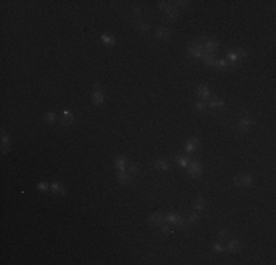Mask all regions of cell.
<instances>
[{
  "mask_svg": "<svg viewBox=\"0 0 276 265\" xmlns=\"http://www.w3.org/2000/svg\"><path fill=\"white\" fill-rule=\"evenodd\" d=\"M201 171H203V169H201V165H200L198 162H195V161L188 165V174L191 177H195V178L200 177V175H201Z\"/></svg>",
  "mask_w": 276,
  "mask_h": 265,
  "instance_id": "cell-4",
  "label": "cell"
},
{
  "mask_svg": "<svg viewBox=\"0 0 276 265\" xmlns=\"http://www.w3.org/2000/svg\"><path fill=\"white\" fill-rule=\"evenodd\" d=\"M165 220L168 222H172V224H175V225H184L185 221H184V217L182 215H179V214H175V212H170V214H168L165 217Z\"/></svg>",
  "mask_w": 276,
  "mask_h": 265,
  "instance_id": "cell-2",
  "label": "cell"
},
{
  "mask_svg": "<svg viewBox=\"0 0 276 265\" xmlns=\"http://www.w3.org/2000/svg\"><path fill=\"white\" fill-rule=\"evenodd\" d=\"M218 49V41L216 40H204V52L212 53Z\"/></svg>",
  "mask_w": 276,
  "mask_h": 265,
  "instance_id": "cell-6",
  "label": "cell"
},
{
  "mask_svg": "<svg viewBox=\"0 0 276 265\" xmlns=\"http://www.w3.org/2000/svg\"><path fill=\"white\" fill-rule=\"evenodd\" d=\"M170 35H172V31H170L169 28H159L156 31V39L166 40V39H169Z\"/></svg>",
  "mask_w": 276,
  "mask_h": 265,
  "instance_id": "cell-7",
  "label": "cell"
},
{
  "mask_svg": "<svg viewBox=\"0 0 276 265\" xmlns=\"http://www.w3.org/2000/svg\"><path fill=\"white\" fill-rule=\"evenodd\" d=\"M253 183V175L251 174H242L235 177V184L238 186H250Z\"/></svg>",
  "mask_w": 276,
  "mask_h": 265,
  "instance_id": "cell-3",
  "label": "cell"
},
{
  "mask_svg": "<svg viewBox=\"0 0 276 265\" xmlns=\"http://www.w3.org/2000/svg\"><path fill=\"white\" fill-rule=\"evenodd\" d=\"M134 15H135V16H140L141 15V8H134Z\"/></svg>",
  "mask_w": 276,
  "mask_h": 265,
  "instance_id": "cell-33",
  "label": "cell"
},
{
  "mask_svg": "<svg viewBox=\"0 0 276 265\" xmlns=\"http://www.w3.org/2000/svg\"><path fill=\"white\" fill-rule=\"evenodd\" d=\"M9 149H10V140H9V137H8V134L3 133V134H2V150L6 153Z\"/></svg>",
  "mask_w": 276,
  "mask_h": 265,
  "instance_id": "cell-11",
  "label": "cell"
},
{
  "mask_svg": "<svg viewBox=\"0 0 276 265\" xmlns=\"http://www.w3.org/2000/svg\"><path fill=\"white\" fill-rule=\"evenodd\" d=\"M213 247H214V251H216V252H223V251H225V247H223L222 245H219V243H216Z\"/></svg>",
  "mask_w": 276,
  "mask_h": 265,
  "instance_id": "cell-30",
  "label": "cell"
},
{
  "mask_svg": "<svg viewBox=\"0 0 276 265\" xmlns=\"http://www.w3.org/2000/svg\"><path fill=\"white\" fill-rule=\"evenodd\" d=\"M228 230H222V231L219 233V237H220V239H225V237H228Z\"/></svg>",
  "mask_w": 276,
  "mask_h": 265,
  "instance_id": "cell-32",
  "label": "cell"
},
{
  "mask_svg": "<svg viewBox=\"0 0 276 265\" xmlns=\"http://www.w3.org/2000/svg\"><path fill=\"white\" fill-rule=\"evenodd\" d=\"M206 108H207L206 102H197V103H195V109H198V111H204Z\"/></svg>",
  "mask_w": 276,
  "mask_h": 265,
  "instance_id": "cell-26",
  "label": "cell"
},
{
  "mask_svg": "<svg viewBox=\"0 0 276 265\" xmlns=\"http://www.w3.org/2000/svg\"><path fill=\"white\" fill-rule=\"evenodd\" d=\"M197 94H198L200 97H203L204 100H206L207 97H210V92H208V88L206 86H200L198 88H197Z\"/></svg>",
  "mask_w": 276,
  "mask_h": 265,
  "instance_id": "cell-13",
  "label": "cell"
},
{
  "mask_svg": "<svg viewBox=\"0 0 276 265\" xmlns=\"http://www.w3.org/2000/svg\"><path fill=\"white\" fill-rule=\"evenodd\" d=\"M223 106H225V102L218 100V99L212 100V103H210V108H223Z\"/></svg>",
  "mask_w": 276,
  "mask_h": 265,
  "instance_id": "cell-24",
  "label": "cell"
},
{
  "mask_svg": "<svg viewBox=\"0 0 276 265\" xmlns=\"http://www.w3.org/2000/svg\"><path fill=\"white\" fill-rule=\"evenodd\" d=\"M198 145H200L198 139H195V137H194V139H191L188 143L185 145V150H187V152H194V150L198 147Z\"/></svg>",
  "mask_w": 276,
  "mask_h": 265,
  "instance_id": "cell-9",
  "label": "cell"
},
{
  "mask_svg": "<svg viewBox=\"0 0 276 265\" xmlns=\"http://www.w3.org/2000/svg\"><path fill=\"white\" fill-rule=\"evenodd\" d=\"M188 53L191 55V56H194V58H201V52H198L195 47H193V46H189L188 47Z\"/></svg>",
  "mask_w": 276,
  "mask_h": 265,
  "instance_id": "cell-22",
  "label": "cell"
},
{
  "mask_svg": "<svg viewBox=\"0 0 276 265\" xmlns=\"http://www.w3.org/2000/svg\"><path fill=\"white\" fill-rule=\"evenodd\" d=\"M52 190H53L54 193H60V194H65V192H66V188L63 187L60 183H58V181H54V183L52 184Z\"/></svg>",
  "mask_w": 276,
  "mask_h": 265,
  "instance_id": "cell-17",
  "label": "cell"
},
{
  "mask_svg": "<svg viewBox=\"0 0 276 265\" xmlns=\"http://www.w3.org/2000/svg\"><path fill=\"white\" fill-rule=\"evenodd\" d=\"M195 220H198V215L195 214V212H193V214H189V217H188V221L189 222H194Z\"/></svg>",
  "mask_w": 276,
  "mask_h": 265,
  "instance_id": "cell-28",
  "label": "cell"
},
{
  "mask_svg": "<svg viewBox=\"0 0 276 265\" xmlns=\"http://www.w3.org/2000/svg\"><path fill=\"white\" fill-rule=\"evenodd\" d=\"M204 202H206V200H204V198L198 196V198L195 199V202H194V209H195V211H200V209L204 206Z\"/></svg>",
  "mask_w": 276,
  "mask_h": 265,
  "instance_id": "cell-18",
  "label": "cell"
},
{
  "mask_svg": "<svg viewBox=\"0 0 276 265\" xmlns=\"http://www.w3.org/2000/svg\"><path fill=\"white\" fill-rule=\"evenodd\" d=\"M118 178H119V181H121L122 184H129V183H131V175H129V174H126L125 171H119V174H118Z\"/></svg>",
  "mask_w": 276,
  "mask_h": 265,
  "instance_id": "cell-12",
  "label": "cell"
},
{
  "mask_svg": "<svg viewBox=\"0 0 276 265\" xmlns=\"http://www.w3.org/2000/svg\"><path fill=\"white\" fill-rule=\"evenodd\" d=\"M115 168L119 169V171H125V158L123 156H119L115 161Z\"/></svg>",
  "mask_w": 276,
  "mask_h": 265,
  "instance_id": "cell-15",
  "label": "cell"
},
{
  "mask_svg": "<svg viewBox=\"0 0 276 265\" xmlns=\"http://www.w3.org/2000/svg\"><path fill=\"white\" fill-rule=\"evenodd\" d=\"M169 227L170 225H168V224H162V225H160V228H162V231H163V233H166V234H168V233H170Z\"/></svg>",
  "mask_w": 276,
  "mask_h": 265,
  "instance_id": "cell-29",
  "label": "cell"
},
{
  "mask_svg": "<svg viewBox=\"0 0 276 265\" xmlns=\"http://www.w3.org/2000/svg\"><path fill=\"white\" fill-rule=\"evenodd\" d=\"M185 5H188V2H176L175 3V6H185Z\"/></svg>",
  "mask_w": 276,
  "mask_h": 265,
  "instance_id": "cell-34",
  "label": "cell"
},
{
  "mask_svg": "<svg viewBox=\"0 0 276 265\" xmlns=\"http://www.w3.org/2000/svg\"><path fill=\"white\" fill-rule=\"evenodd\" d=\"M156 168L157 169H163V171H166V169H169V164L166 162V161H163V159H156Z\"/></svg>",
  "mask_w": 276,
  "mask_h": 265,
  "instance_id": "cell-16",
  "label": "cell"
},
{
  "mask_svg": "<svg viewBox=\"0 0 276 265\" xmlns=\"http://www.w3.org/2000/svg\"><path fill=\"white\" fill-rule=\"evenodd\" d=\"M128 172H129V174H137V172H140V167H138V165H131V167L128 168Z\"/></svg>",
  "mask_w": 276,
  "mask_h": 265,
  "instance_id": "cell-25",
  "label": "cell"
},
{
  "mask_svg": "<svg viewBox=\"0 0 276 265\" xmlns=\"http://www.w3.org/2000/svg\"><path fill=\"white\" fill-rule=\"evenodd\" d=\"M91 100L94 105H103V102H104V96H103V92L100 90V86L96 84L94 86V92L91 94Z\"/></svg>",
  "mask_w": 276,
  "mask_h": 265,
  "instance_id": "cell-1",
  "label": "cell"
},
{
  "mask_svg": "<svg viewBox=\"0 0 276 265\" xmlns=\"http://www.w3.org/2000/svg\"><path fill=\"white\" fill-rule=\"evenodd\" d=\"M163 220H165V217L162 215V214H151L150 215V222L151 224H156V225H162L163 224Z\"/></svg>",
  "mask_w": 276,
  "mask_h": 265,
  "instance_id": "cell-10",
  "label": "cell"
},
{
  "mask_svg": "<svg viewBox=\"0 0 276 265\" xmlns=\"http://www.w3.org/2000/svg\"><path fill=\"white\" fill-rule=\"evenodd\" d=\"M228 65V62L225 61V59H214V65L213 66H216V68H225Z\"/></svg>",
  "mask_w": 276,
  "mask_h": 265,
  "instance_id": "cell-23",
  "label": "cell"
},
{
  "mask_svg": "<svg viewBox=\"0 0 276 265\" xmlns=\"http://www.w3.org/2000/svg\"><path fill=\"white\" fill-rule=\"evenodd\" d=\"M226 249H228L229 252H237L238 249H239V241H238L237 239H232V240H231V241L228 243Z\"/></svg>",
  "mask_w": 276,
  "mask_h": 265,
  "instance_id": "cell-14",
  "label": "cell"
},
{
  "mask_svg": "<svg viewBox=\"0 0 276 265\" xmlns=\"http://www.w3.org/2000/svg\"><path fill=\"white\" fill-rule=\"evenodd\" d=\"M250 125H251V118H250L248 115H244L241 119H239V122H238V130H239V131H244V133H245V131L248 130V127H250Z\"/></svg>",
  "mask_w": 276,
  "mask_h": 265,
  "instance_id": "cell-5",
  "label": "cell"
},
{
  "mask_svg": "<svg viewBox=\"0 0 276 265\" xmlns=\"http://www.w3.org/2000/svg\"><path fill=\"white\" fill-rule=\"evenodd\" d=\"M43 119L46 121V122H53L54 119H56V112H48V114H46V115L43 116Z\"/></svg>",
  "mask_w": 276,
  "mask_h": 265,
  "instance_id": "cell-19",
  "label": "cell"
},
{
  "mask_svg": "<svg viewBox=\"0 0 276 265\" xmlns=\"http://www.w3.org/2000/svg\"><path fill=\"white\" fill-rule=\"evenodd\" d=\"M138 27H140V29L143 31V33H147V31H150V25H147V24H140Z\"/></svg>",
  "mask_w": 276,
  "mask_h": 265,
  "instance_id": "cell-27",
  "label": "cell"
},
{
  "mask_svg": "<svg viewBox=\"0 0 276 265\" xmlns=\"http://www.w3.org/2000/svg\"><path fill=\"white\" fill-rule=\"evenodd\" d=\"M102 41L103 43H106V44H115L116 43V40L113 39V37H110V35H107V34H103L102 35Z\"/></svg>",
  "mask_w": 276,
  "mask_h": 265,
  "instance_id": "cell-20",
  "label": "cell"
},
{
  "mask_svg": "<svg viewBox=\"0 0 276 265\" xmlns=\"http://www.w3.org/2000/svg\"><path fill=\"white\" fill-rule=\"evenodd\" d=\"M73 121V115L71 111H63L62 114V125H69V124H72Z\"/></svg>",
  "mask_w": 276,
  "mask_h": 265,
  "instance_id": "cell-8",
  "label": "cell"
},
{
  "mask_svg": "<svg viewBox=\"0 0 276 265\" xmlns=\"http://www.w3.org/2000/svg\"><path fill=\"white\" fill-rule=\"evenodd\" d=\"M178 162H179L181 167H184V168H188V165H189V161L188 158H185V156H182V155H179L178 156Z\"/></svg>",
  "mask_w": 276,
  "mask_h": 265,
  "instance_id": "cell-21",
  "label": "cell"
},
{
  "mask_svg": "<svg viewBox=\"0 0 276 265\" xmlns=\"http://www.w3.org/2000/svg\"><path fill=\"white\" fill-rule=\"evenodd\" d=\"M47 188H48V184L47 183H40L38 184V190H44V192H46Z\"/></svg>",
  "mask_w": 276,
  "mask_h": 265,
  "instance_id": "cell-31",
  "label": "cell"
}]
</instances>
